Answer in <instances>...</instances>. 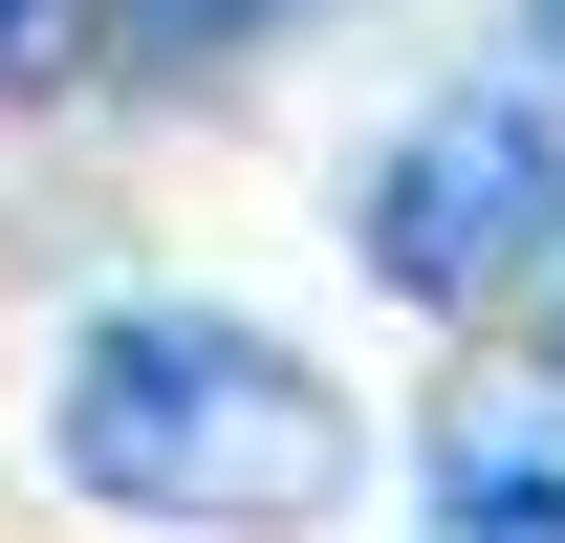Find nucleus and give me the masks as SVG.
Returning a JSON list of instances; mask_svg holds the SVG:
<instances>
[{"mask_svg":"<svg viewBox=\"0 0 565 543\" xmlns=\"http://www.w3.org/2000/svg\"><path fill=\"white\" fill-rule=\"evenodd\" d=\"M44 457H66L87 500H131V522L305 543L370 478V413L282 327H239V305H109V327H66V370H44Z\"/></svg>","mask_w":565,"mask_h":543,"instance_id":"f257e3e1","label":"nucleus"},{"mask_svg":"<svg viewBox=\"0 0 565 543\" xmlns=\"http://www.w3.org/2000/svg\"><path fill=\"white\" fill-rule=\"evenodd\" d=\"M44 22H66V0H0V87H22V44H44Z\"/></svg>","mask_w":565,"mask_h":543,"instance_id":"39448f33","label":"nucleus"},{"mask_svg":"<svg viewBox=\"0 0 565 543\" xmlns=\"http://www.w3.org/2000/svg\"><path fill=\"white\" fill-rule=\"evenodd\" d=\"M435 543H565V435L457 413V435H435Z\"/></svg>","mask_w":565,"mask_h":543,"instance_id":"7ed1b4c3","label":"nucleus"},{"mask_svg":"<svg viewBox=\"0 0 565 543\" xmlns=\"http://www.w3.org/2000/svg\"><path fill=\"white\" fill-rule=\"evenodd\" d=\"M544 22H565V0H544Z\"/></svg>","mask_w":565,"mask_h":543,"instance_id":"423d86ee","label":"nucleus"},{"mask_svg":"<svg viewBox=\"0 0 565 543\" xmlns=\"http://www.w3.org/2000/svg\"><path fill=\"white\" fill-rule=\"evenodd\" d=\"M544 239H565V131L522 109V87H435L414 131L349 174V262L392 283V305H435V327L500 305Z\"/></svg>","mask_w":565,"mask_h":543,"instance_id":"f03ea898","label":"nucleus"},{"mask_svg":"<svg viewBox=\"0 0 565 543\" xmlns=\"http://www.w3.org/2000/svg\"><path fill=\"white\" fill-rule=\"evenodd\" d=\"M282 22H305V0H131L152 66H217V44H282Z\"/></svg>","mask_w":565,"mask_h":543,"instance_id":"20e7f679","label":"nucleus"}]
</instances>
